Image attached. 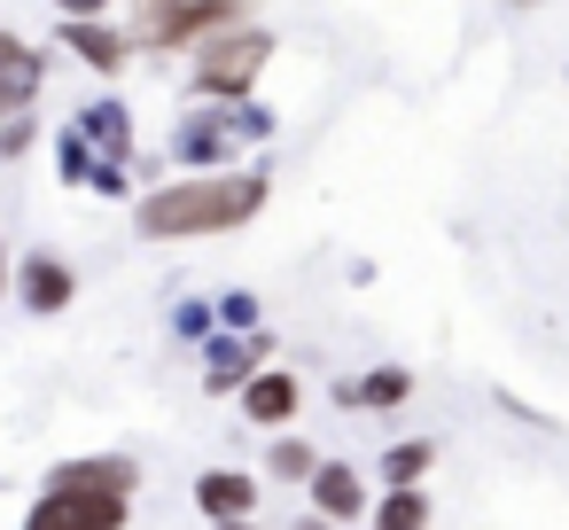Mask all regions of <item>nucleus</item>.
Listing matches in <instances>:
<instances>
[{
    "label": "nucleus",
    "mask_w": 569,
    "mask_h": 530,
    "mask_svg": "<svg viewBox=\"0 0 569 530\" xmlns=\"http://www.w3.org/2000/svg\"><path fill=\"white\" fill-rule=\"evenodd\" d=\"M273 180L266 172H227V180H180L141 196V234L149 242H180V234H234L266 211Z\"/></svg>",
    "instance_id": "obj_1"
},
{
    "label": "nucleus",
    "mask_w": 569,
    "mask_h": 530,
    "mask_svg": "<svg viewBox=\"0 0 569 530\" xmlns=\"http://www.w3.org/2000/svg\"><path fill=\"white\" fill-rule=\"evenodd\" d=\"M273 56V40L266 32H250V24H234V32H203V56H196V87L203 94H250V79H258V63Z\"/></svg>",
    "instance_id": "obj_2"
},
{
    "label": "nucleus",
    "mask_w": 569,
    "mask_h": 530,
    "mask_svg": "<svg viewBox=\"0 0 569 530\" xmlns=\"http://www.w3.org/2000/svg\"><path fill=\"white\" fill-rule=\"evenodd\" d=\"M126 507H133V491H102V483H48L40 499H32V522H71V530H118L126 522Z\"/></svg>",
    "instance_id": "obj_3"
},
{
    "label": "nucleus",
    "mask_w": 569,
    "mask_h": 530,
    "mask_svg": "<svg viewBox=\"0 0 569 530\" xmlns=\"http://www.w3.org/2000/svg\"><path fill=\"white\" fill-rule=\"evenodd\" d=\"M312 499H320V514H336V522H359V514H367V491H359V476H351L343 460H312Z\"/></svg>",
    "instance_id": "obj_4"
},
{
    "label": "nucleus",
    "mask_w": 569,
    "mask_h": 530,
    "mask_svg": "<svg viewBox=\"0 0 569 530\" xmlns=\"http://www.w3.org/2000/svg\"><path fill=\"white\" fill-rule=\"evenodd\" d=\"M32 94H40V56L17 48L9 32H0V118H17Z\"/></svg>",
    "instance_id": "obj_5"
},
{
    "label": "nucleus",
    "mask_w": 569,
    "mask_h": 530,
    "mask_svg": "<svg viewBox=\"0 0 569 530\" xmlns=\"http://www.w3.org/2000/svg\"><path fill=\"white\" fill-rule=\"evenodd\" d=\"M250 499H258V483H250L242 468H211V476L196 483V507H203V514H219V522H242V514H250Z\"/></svg>",
    "instance_id": "obj_6"
},
{
    "label": "nucleus",
    "mask_w": 569,
    "mask_h": 530,
    "mask_svg": "<svg viewBox=\"0 0 569 530\" xmlns=\"http://www.w3.org/2000/svg\"><path fill=\"white\" fill-rule=\"evenodd\" d=\"M71 289H79V273H71L63 258H24V304H32V312H63Z\"/></svg>",
    "instance_id": "obj_7"
},
{
    "label": "nucleus",
    "mask_w": 569,
    "mask_h": 530,
    "mask_svg": "<svg viewBox=\"0 0 569 530\" xmlns=\"http://www.w3.org/2000/svg\"><path fill=\"white\" fill-rule=\"evenodd\" d=\"M242 406H250V421H258V429H281V421L297 413V382H289V374H250Z\"/></svg>",
    "instance_id": "obj_8"
},
{
    "label": "nucleus",
    "mask_w": 569,
    "mask_h": 530,
    "mask_svg": "<svg viewBox=\"0 0 569 530\" xmlns=\"http://www.w3.org/2000/svg\"><path fill=\"white\" fill-rule=\"evenodd\" d=\"M63 40H71V56H87L94 71H126V40H118L110 24H63Z\"/></svg>",
    "instance_id": "obj_9"
},
{
    "label": "nucleus",
    "mask_w": 569,
    "mask_h": 530,
    "mask_svg": "<svg viewBox=\"0 0 569 530\" xmlns=\"http://www.w3.org/2000/svg\"><path fill=\"white\" fill-rule=\"evenodd\" d=\"M413 382H406V367H375V374H359V382H343V406H398Z\"/></svg>",
    "instance_id": "obj_10"
},
{
    "label": "nucleus",
    "mask_w": 569,
    "mask_h": 530,
    "mask_svg": "<svg viewBox=\"0 0 569 530\" xmlns=\"http://www.w3.org/2000/svg\"><path fill=\"white\" fill-rule=\"evenodd\" d=\"M429 468H437V444H429V437H413V444H390V452H382V476H390V483H421Z\"/></svg>",
    "instance_id": "obj_11"
},
{
    "label": "nucleus",
    "mask_w": 569,
    "mask_h": 530,
    "mask_svg": "<svg viewBox=\"0 0 569 530\" xmlns=\"http://www.w3.org/2000/svg\"><path fill=\"white\" fill-rule=\"evenodd\" d=\"M375 514H382V522H398V530H413V522H429L437 507H429V499H421L413 483H390V499H382Z\"/></svg>",
    "instance_id": "obj_12"
},
{
    "label": "nucleus",
    "mask_w": 569,
    "mask_h": 530,
    "mask_svg": "<svg viewBox=\"0 0 569 530\" xmlns=\"http://www.w3.org/2000/svg\"><path fill=\"white\" fill-rule=\"evenodd\" d=\"M273 476H312V444H297V437H289V444L273 452Z\"/></svg>",
    "instance_id": "obj_13"
},
{
    "label": "nucleus",
    "mask_w": 569,
    "mask_h": 530,
    "mask_svg": "<svg viewBox=\"0 0 569 530\" xmlns=\"http://www.w3.org/2000/svg\"><path fill=\"white\" fill-rule=\"evenodd\" d=\"M63 9H94V0H63Z\"/></svg>",
    "instance_id": "obj_14"
},
{
    "label": "nucleus",
    "mask_w": 569,
    "mask_h": 530,
    "mask_svg": "<svg viewBox=\"0 0 569 530\" xmlns=\"http://www.w3.org/2000/svg\"><path fill=\"white\" fill-rule=\"evenodd\" d=\"M515 9H538V0H515Z\"/></svg>",
    "instance_id": "obj_15"
}]
</instances>
